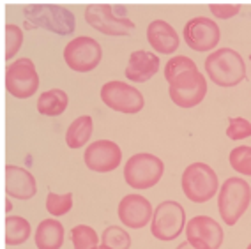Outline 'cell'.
<instances>
[{
  "label": "cell",
  "mask_w": 251,
  "mask_h": 249,
  "mask_svg": "<svg viewBox=\"0 0 251 249\" xmlns=\"http://www.w3.org/2000/svg\"><path fill=\"white\" fill-rule=\"evenodd\" d=\"M186 226V210L174 200L161 201L154 210L151 221V233L157 240H175Z\"/></svg>",
  "instance_id": "cell-7"
},
{
  "label": "cell",
  "mask_w": 251,
  "mask_h": 249,
  "mask_svg": "<svg viewBox=\"0 0 251 249\" xmlns=\"http://www.w3.org/2000/svg\"><path fill=\"white\" fill-rule=\"evenodd\" d=\"M182 36L189 48L198 53H205V51H212L218 46L221 30L216 22L205 16H197L184 25Z\"/></svg>",
  "instance_id": "cell-12"
},
{
  "label": "cell",
  "mask_w": 251,
  "mask_h": 249,
  "mask_svg": "<svg viewBox=\"0 0 251 249\" xmlns=\"http://www.w3.org/2000/svg\"><path fill=\"white\" fill-rule=\"evenodd\" d=\"M39 89V75L30 58H18L5 69V90L16 99H28Z\"/></svg>",
  "instance_id": "cell-9"
},
{
  "label": "cell",
  "mask_w": 251,
  "mask_h": 249,
  "mask_svg": "<svg viewBox=\"0 0 251 249\" xmlns=\"http://www.w3.org/2000/svg\"><path fill=\"white\" fill-rule=\"evenodd\" d=\"M165 174V165L157 156L142 152L127 159L124 166L126 184L133 189H151L161 180Z\"/></svg>",
  "instance_id": "cell-5"
},
{
  "label": "cell",
  "mask_w": 251,
  "mask_h": 249,
  "mask_svg": "<svg viewBox=\"0 0 251 249\" xmlns=\"http://www.w3.org/2000/svg\"><path fill=\"white\" fill-rule=\"evenodd\" d=\"M103 58V48L89 36L75 37L64 48V60L69 69L76 73H89L99 66Z\"/></svg>",
  "instance_id": "cell-10"
},
{
  "label": "cell",
  "mask_w": 251,
  "mask_h": 249,
  "mask_svg": "<svg viewBox=\"0 0 251 249\" xmlns=\"http://www.w3.org/2000/svg\"><path fill=\"white\" fill-rule=\"evenodd\" d=\"M71 242L75 249H98L99 237L92 226L78 224L71 230Z\"/></svg>",
  "instance_id": "cell-23"
},
{
  "label": "cell",
  "mask_w": 251,
  "mask_h": 249,
  "mask_svg": "<svg viewBox=\"0 0 251 249\" xmlns=\"http://www.w3.org/2000/svg\"><path fill=\"white\" fill-rule=\"evenodd\" d=\"M147 41L154 51L163 55L175 53L179 48V34L165 20H154L147 27Z\"/></svg>",
  "instance_id": "cell-17"
},
{
  "label": "cell",
  "mask_w": 251,
  "mask_h": 249,
  "mask_svg": "<svg viewBox=\"0 0 251 249\" xmlns=\"http://www.w3.org/2000/svg\"><path fill=\"white\" fill-rule=\"evenodd\" d=\"M85 20L90 27L104 36H129L135 23L129 18H121L113 13L110 4H90L85 9Z\"/></svg>",
  "instance_id": "cell-11"
},
{
  "label": "cell",
  "mask_w": 251,
  "mask_h": 249,
  "mask_svg": "<svg viewBox=\"0 0 251 249\" xmlns=\"http://www.w3.org/2000/svg\"><path fill=\"white\" fill-rule=\"evenodd\" d=\"M230 166L237 174L251 177V147L241 145L230 152Z\"/></svg>",
  "instance_id": "cell-26"
},
{
  "label": "cell",
  "mask_w": 251,
  "mask_h": 249,
  "mask_svg": "<svg viewBox=\"0 0 251 249\" xmlns=\"http://www.w3.org/2000/svg\"><path fill=\"white\" fill-rule=\"evenodd\" d=\"M25 20L30 27L45 28L58 36H69L75 32V14L57 4H28L23 7Z\"/></svg>",
  "instance_id": "cell-2"
},
{
  "label": "cell",
  "mask_w": 251,
  "mask_h": 249,
  "mask_svg": "<svg viewBox=\"0 0 251 249\" xmlns=\"http://www.w3.org/2000/svg\"><path fill=\"white\" fill-rule=\"evenodd\" d=\"M251 203V187L244 178H226L218 193V210L225 224L233 226Z\"/></svg>",
  "instance_id": "cell-3"
},
{
  "label": "cell",
  "mask_w": 251,
  "mask_h": 249,
  "mask_svg": "<svg viewBox=\"0 0 251 249\" xmlns=\"http://www.w3.org/2000/svg\"><path fill=\"white\" fill-rule=\"evenodd\" d=\"M101 244L110 249H129L131 237L121 226H108L101 233Z\"/></svg>",
  "instance_id": "cell-24"
},
{
  "label": "cell",
  "mask_w": 251,
  "mask_h": 249,
  "mask_svg": "<svg viewBox=\"0 0 251 249\" xmlns=\"http://www.w3.org/2000/svg\"><path fill=\"white\" fill-rule=\"evenodd\" d=\"M98 249H110V248H106V246H103V244H101V246H99Z\"/></svg>",
  "instance_id": "cell-33"
},
{
  "label": "cell",
  "mask_w": 251,
  "mask_h": 249,
  "mask_svg": "<svg viewBox=\"0 0 251 249\" xmlns=\"http://www.w3.org/2000/svg\"><path fill=\"white\" fill-rule=\"evenodd\" d=\"M205 73L218 87H235L246 78V66L241 53L232 48L216 50L205 58Z\"/></svg>",
  "instance_id": "cell-1"
},
{
  "label": "cell",
  "mask_w": 251,
  "mask_h": 249,
  "mask_svg": "<svg viewBox=\"0 0 251 249\" xmlns=\"http://www.w3.org/2000/svg\"><path fill=\"white\" fill-rule=\"evenodd\" d=\"M101 99L110 110L127 113V115L138 113L145 106L144 94L133 85L119 80L108 81L101 87Z\"/></svg>",
  "instance_id": "cell-8"
},
{
  "label": "cell",
  "mask_w": 251,
  "mask_h": 249,
  "mask_svg": "<svg viewBox=\"0 0 251 249\" xmlns=\"http://www.w3.org/2000/svg\"><path fill=\"white\" fill-rule=\"evenodd\" d=\"M209 9H211V13L214 14L216 18L228 20V18H232V16H235V14H239L241 5L239 4H211Z\"/></svg>",
  "instance_id": "cell-30"
},
{
  "label": "cell",
  "mask_w": 251,
  "mask_h": 249,
  "mask_svg": "<svg viewBox=\"0 0 251 249\" xmlns=\"http://www.w3.org/2000/svg\"><path fill=\"white\" fill-rule=\"evenodd\" d=\"M30 223L20 216H7L5 218V244L20 246L27 242L30 237Z\"/></svg>",
  "instance_id": "cell-22"
},
{
  "label": "cell",
  "mask_w": 251,
  "mask_h": 249,
  "mask_svg": "<svg viewBox=\"0 0 251 249\" xmlns=\"http://www.w3.org/2000/svg\"><path fill=\"white\" fill-rule=\"evenodd\" d=\"M37 249H60L64 244V226L57 219H43L36 230Z\"/></svg>",
  "instance_id": "cell-19"
},
{
  "label": "cell",
  "mask_w": 251,
  "mask_h": 249,
  "mask_svg": "<svg viewBox=\"0 0 251 249\" xmlns=\"http://www.w3.org/2000/svg\"><path fill=\"white\" fill-rule=\"evenodd\" d=\"M168 94L177 106L195 108L205 98L207 80L203 78L202 73L198 71V67L186 69L168 83Z\"/></svg>",
  "instance_id": "cell-6"
},
{
  "label": "cell",
  "mask_w": 251,
  "mask_h": 249,
  "mask_svg": "<svg viewBox=\"0 0 251 249\" xmlns=\"http://www.w3.org/2000/svg\"><path fill=\"white\" fill-rule=\"evenodd\" d=\"M159 71V57L145 50H136L129 55L126 78L136 83H145Z\"/></svg>",
  "instance_id": "cell-18"
},
{
  "label": "cell",
  "mask_w": 251,
  "mask_h": 249,
  "mask_svg": "<svg viewBox=\"0 0 251 249\" xmlns=\"http://www.w3.org/2000/svg\"><path fill=\"white\" fill-rule=\"evenodd\" d=\"M83 161L89 170L98 174H108L119 168L122 163V150L115 142L110 140H98L90 143L83 154Z\"/></svg>",
  "instance_id": "cell-14"
},
{
  "label": "cell",
  "mask_w": 251,
  "mask_h": 249,
  "mask_svg": "<svg viewBox=\"0 0 251 249\" xmlns=\"http://www.w3.org/2000/svg\"><path fill=\"white\" fill-rule=\"evenodd\" d=\"M11 209H13V205H11V201L7 200V201H5V212L9 214V212H11Z\"/></svg>",
  "instance_id": "cell-32"
},
{
  "label": "cell",
  "mask_w": 251,
  "mask_h": 249,
  "mask_svg": "<svg viewBox=\"0 0 251 249\" xmlns=\"http://www.w3.org/2000/svg\"><path fill=\"white\" fill-rule=\"evenodd\" d=\"M195 67H197V64H195L189 57H184V55L174 57V58H170L165 66V80L170 83L179 73L186 71V69H195Z\"/></svg>",
  "instance_id": "cell-29"
},
{
  "label": "cell",
  "mask_w": 251,
  "mask_h": 249,
  "mask_svg": "<svg viewBox=\"0 0 251 249\" xmlns=\"http://www.w3.org/2000/svg\"><path fill=\"white\" fill-rule=\"evenodd\" d=\"M68 104V94L60 89H51L39 96V99H37V111L45 117H58L66 111Z\"/></svg>",
  "instance_id": "cell-20"
},
{
  "label": "cell",
  "mask_w": 251,
  "mask_h": 249,
  "mask_svg": "<svg viewBox=\"0 0 251 249\" xmlns=\"http://www.w3.org/2000/svg\"><path fill=\"white\" fill-rule=\"evenodd\" d=\"M175 249H195V248H193V246H191V244H189L188 240H186V242H182V244L177 246V248H175Z\"/></svg>",
  "instance_id": "cell-31"
},
{
  "label": "cell",
  "mask_w": 251,
  "mask_h": 249,
  "mask_svg": "<svg viewBox=\"0 0 251 249\" xmlns=\"http://www.w3.org/2000/svg\"><path fill=\"white\" fill-rule=\"evenodd\" d=\"M250 60H251V53H250Z\"/></svg>",
  "instance_id": "cell-35"
},
{
  "label": "cell",
  "mask_w": 251,
  "mask_h": 249,
  "mask_svg": "<svg viewBox=\"0 0 251 249\" xmlns=\"http://www.w3.org/2000/svg\"><path fill=\"white\" fill-rule=\"evenodd\" d=\"M226 136L233 142L244 140L251 136V122L244 117H230L228 127H226Z\"/></svg>",
  "instance_id": "cell-28"
},
{
  "label": "cell",
  "mask_w": 251,
  "mask_h": 249,
  "mask_svg": "<svg viewBox=\"0 0 251 249\" xmlns=\"http://www.w3.org/2000/svg\"><path fill=\"white\" fill-rule=\"evenodd\" d=\"M73 209V193H48L46 196V210H48L53 218L64 216Z\"/></svg>",
  "instance_id": "cell-25"
},
{
  "label": "cell",
  "mask_w": 251,
  "mask_h": 249,
  "mask_svg": "<svg viewBox=\"0 0 251 249\" xmlns=\"http://www.w3.org/2000/svg\"><path fill=\"white\" fill-rule=\"evenodd\" d=\"M186 237L195 249H220L225 233L218 221L209 216H195L186 224Z\"/></svg>",
  "instance_id": "cell-13"
},
{
  "label": "cell",
  "mask_w": 251,
  "mask_h": 249,
  "mask_svg": "<svg viewBox=\"0 0 251 249\" xmlns=\"http://www.w3.org/2000/svg\"><path fill=\"white\" fill-rule=\"evenodd\" d=\"M92 131H94L92 117L81 115V117H78L76 120H73L71 125L68 127V133H66V143H68V147L81 149L90 140Z\"/></svg>",
  "instance_id": "cell-21"
},
{
  "label": "cell",
  "mask_w": 251,
  "mask_h": 249,
  "mask_svg": "<svg viewBox=\"0 0 251 249\" xmlns=\"http://www.w3.org/2000/svg\"><path fill=\"white\" fill-rule=\"evenodd\" d=\"M248 249H251V244H250V246H248Z\"/></svg>",
  "instance_id": "cell-34"
},
{
  "label": "cell",
  "mask_w": 251,
  "mask_h": 249,
  "mask_svg": "<svg viewBox=\"0 0 251 249\" xmlns=\"http://www.w3.org/2000/svg\"><path fill=\"white\" fill-rule=\"evenodd\" d=\"M5 193L11 198L30 200L37 193L36 178L28 170L20 168L16 165H7L5 166Z\"/></svg>",
  "instance_id": "cell-16"
},
{
  "label": "cell",
  "mask_w": 251,
  "mask_h": 249,
  "mask_svg": "<svg viewBox=\"0 0 251 249\" xmlns=\"http://www.w3.org/2000/svg\"><path fill=\"white\" fill-rule=\"evenodd\" d=\"M23 45V30L14 25V23H7L5 25V60L11 62V58L18 53L20 48Z\"/></svg>",
  "instance_id": "cell-27"
},
{
  "label": "cell",
  "mask_w": 251,
  "mask_h": 249,
  "mask_svg": "<svg viewBox=\"0 0 251 249\" xmlns=\"http://www.w3.org/2000/svg\"><path fill=\"white\" fill-rule=\"evenodd\" d=\"M182 191L188 200L193 203H205L218 193V175L205 163H193L184 170L182 178Z\"/></svg>",
  "instance_id": "cell-4"
},
{
  "label": "cell",
  "mask_w": 251,
  "mask_h": 249,
  "mask_svg": "<svg viewBox=\"0 0 251 249\" xmlns=\"http://www.w3.org/2000/svg\"><path fill=\"white\" fill-rule=\"evenodd\" d=\"M152 205L142 195H127L119 203V219L124 226L138 230L152 221Z\"/></svg>",
  "instance_id": "cell-15"
}]
</instances>
